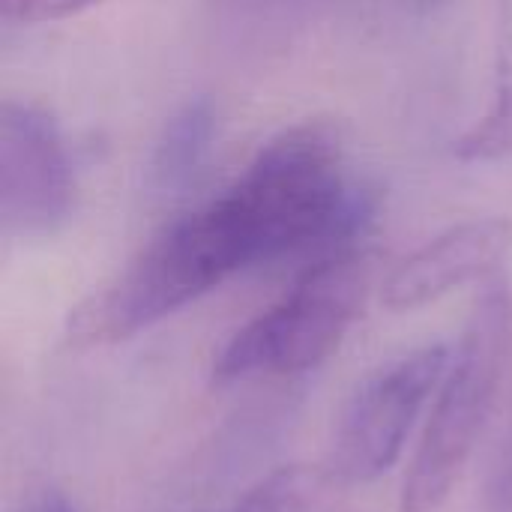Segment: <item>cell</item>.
Masks as SVG:
<instances>
[{
  "label": "cell",
  "instance_id": "6da1fadb",
  "mask_svg": "<svg viewBox=\"0 0 512 512\" xmlns=\"http://www.w3.org/2000/svg\"><path fill=\"white\" fill-rule=\"evenodd\" d=\"M216 201L237 228L252 267L348 240L369 216L351 189L342 138L327 123H300L267 141Z\"/></svg>",
  "mask_w": 512,
  "mask_h": 512
},
{
  "label": "cell",
  "instance_id": "7a4b0ae2",
  "mask_svg": "<svg viewBox=\"0 0 512 512\" xmlns=\"http://www.w3.org/2000/svg\"><path fill=\"white\" fill-rule=\"evenodd\" d=\"M512 360V285L498 273L474 303L438 384V402L411 462L399 512H441L492 417Z\"/></svg>",
  "mask_w": 512,
  "mask_h": 512
},
{
  "label": "cell",
  "instance_id": "3957f363",
  "mask_svg": "<svg viewBox=\"0 0 512 512\" xmlns=\"http://www.w3.org/2000/svg\"><path fill=\"white\" fill-rule=\"evenodd\" d=\"M246 270L210 201L168 222L126 270L69 318L75 345H114L219 288Z\"/></svg>",
  "mask_w": 512,
  "mask_h": 512
},
{
  "label": "cell",
  "instance_id": "277c9868",
  "mask_svg": "<svg viewBox=\"0 0 512 512\" xmlns=\"http://www.w3.org/2000/svg\"><path fill=\"white\" fill-rule=\"evenodd\" d=\"M372 273L375 258L360 249H339L309 267L285 297L234 333L213 366L216 384L318 369L357 321Z\"/></svg>",
  "mask_w": 512,
  "mask_h": 512
},
{
  "label": "cell",
  "instance_id": "5b68a950",
  "mask_svg": "<svg viewBox=\"0 0 512 512\" xmlns=\"http://www.w3.org/2000/svg\"><path fill=\"white\" fill-rule=\"evenodd\" d=\"M450 366L447 345H426L372 372L345 402L330 465L351 486L375 483L402 456L405 441Z\"/></svg>",
  "mask_w": 512,
  "mask_h": 512
},
{
  "label": "cell",
  "instance_id": "8992f818",
  "mask_svg": "<svg viewBox=\"0 0 512 512\" xmlns=\"http://www.w3.org/2000/svg\"><path fill=\"white\" fill-rule=\"evenodd\" d=\"M75 207V174L57 120L21 99L0 108V222L15 237L54 234Z\"/></svg>",
  "mask_w": 512,
  "mask_h": 512
},
{
  "label": "cell",
  "instance_id": "52a82bcc",
  "mask_svg": "<svg viewBox=\"0 0 512 512\" xmlns=\"http://www.w3.org/2000/svg\"><path fill=\"white\" fill-rule=\"evenodd\" d=\"M512 249L507 219H471L411 252L384 282V306L411 312L441 300L444 294L498 276Z\"/></svg>",
  "mask_w": 512,
  "mask_h": 512
},
{
  "label": "cell",
  "instance_id": "ba28073f",
  "mask_svg": "<svg viewBox=\"0 0 512 512\" xmlns=\"http://www.w3.org/2000/svg\"><path fill=\"white\" fill-rule=\"evenodd\" d=\"M219 129L210 99H192L168 117L150 159V180L159 192H183L204 171Z\"/></svg>",
  "mask_w": 512,
  "mask_h": 512
},
{
  "label": "cell",
  "instance_id": "9c48e42d",
  "mask_svg": "<svg viewBox=\"0 0 512 512\" xmlns=\"http://www.w3.org/2000/svg\"><path fill=\"white\" fill-rule=\"evenodd\" d=\"M348 489L333 465H288L258 480L231 512H345Z\"/></svg>",
  "mask_w": 512,
  "mask_h": 512
},
{
  "label": "cell",
  "instance_id": "30bf717a",
  "mask_svg": "<svg viewBox=\"0 0 512 512\" xmlns=\"http://www.w3.org/2000/svg\"><path fill=\"white\" fill-rule=\"evenodd\" d=\"M512 150V0H501V33H498V66H495V99L486 117L471 126L456 153L462 159H498Z\"/></svg>",
  "mask_w": 512,
  "mask_h": 512
},
{
  "label": "cell",
  "instance_id": "8fae6325",
  "mask_svg": "<svg viewBox=\"0 0 512 512\" xmlns=\"http://www.w3.org/2000/svg\"><path fill=\"white\" fill-rule=\"evenodd\" d=\"M102 0H0L3 18L18 24H45V21H63L72 15H81Z\"/></svg>",
  "mask_w": 512,
  "mask_h": 512
},
{
  "label": "cell",
  "instance_id": "7c38bea8",
  "mask_svg": "<svg viewBox=\"0 0 512 512\" xmlns=\"http://www.w3.org/2000/svg\"><path fill=\"white\" fill-rule=\"evenodd\" d=\"M492 512H512V441L504 453V462L498 468L495 477V489H492Z\"/></svg>",
  "mask_w": 512,
  "mask_h": 512
},
{
  "label": "cell",
  "instance_id": "4fadbf2b",
  "mask_svg": "<svg viewBox=\"0 0 512 512\" xmlns=\"http://www.w3.org/2000/svg\"><path fill=\"white\" fill-rule=\"evenodd\" d=\"M21 512H75V507L60 492H39L21 507Z\"/></svg>",
  "mask_w": 512,
  "mask_h": 512
},
{
  "label": "cell",
  "instance_id": "5bb4252c",
  "mask_svg": "<svg viewBox=\"0 0 512 512\" xmlns=\"http://www.w3.org/2000/svg\"><path fill=\"white\" fill-rule=\"evenodd\" d=\"M423 6H435V3H444V0H420Z\"/></svg>",
  "mask_w": 512,
  "mask_h": 512
}]
</instances>
